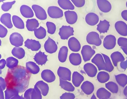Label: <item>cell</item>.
I'll use <instances>...</instances> for the list:
<instances>
[{"label":"cell","instance_id":"cell-57","mask_svg":"<svg viewBox=\"0 0 127 99\" xmlns=\"http://www.w3.org/2000/svg\"><path fill=\"white\" fill-rule=\"evenodd\" d=\"M20 99H25L22 96H20Z\"/></svg>","mask_w":127,"mask_h":99},{"label":"cell","instance_id":"cell-25","mask_svg":"<svg viewBox=\"0 0 127 99\" xmlns=\"http://www.w3.org/2000/svg\"><path fill=\"white\" fill-rule=\"evenodd\" d=\"M34 59L38 64L42 65L45 64L47 61V56L44 52L40 51L34 56Z\"/></svg>","mask_w":127,"mask_h":99},{"label":"cell","instance_id":"cell-19","mask_svg":"<svg viewBox=\"0 0 127 99\" xmlns=\"http://www.w3.org/2000/svg\"><path fill=\"white\" fill-rule=\"evenodd\" d=\"M81 88L85 94L89 95L93 92L95 87L93 84L92 82L89 81H86L82 84Z\"/></svg>","mask_w":127,"mask_h":99},{"label":"cell","instance_id":"cell-45","mask_svg":"<svg viewBox=\"0 0 127 99\" xmlns=\"http://www.w3.org/2000/svg\"><path fill=\"white\" fill-rule=\"evenodd\" d=\"M75 96L74 94L70 92H65L60 97V99H74Z\"/></svg>","mask_w":127,"mask_h":99},{"label":"cell","instance_id":"cell-13","mask_svg":"<svg viewBox=\"0 0 127 99\" xmlns=\"http://www.w3.org/2000/svg\"><path fill=\"white\" fill-rule=\"evenodd\" d=\"M97 3L99 10L103 12H108L111 9V5L108 0H97Z\"/></svg>","mask_w":127,"mask_h":99},{"label":"cell","instance_id":"cell-27","mask_svg":"<svg viewBox=\"0 0 127 99\" xmlns=\"http://www.w3.org/2000/svg\"><path fill=\"white\" fill-rule=\"evenodd\" d=\"M69 60L70 63L74 66L80 65L82 62V58L79 54L72 53L69 56Z\"/></svg>","mask_w":127,"mask_h":99},{"label":"cell","instance_id":"cell-34","mask_svg":"<svg viewBox=\"0 0 127 99\" xmlns=\"http://www.w3.org/2000/svg\"><path fill=\"white\" fill-rule=\"evenodd\" d=\"M97 97L99 99L109 98L110 96V93L104 88L101 87L99 88L96 92Z\"/></svg>","mask_w":127,"mask_h":99},{"label":"cell","instance_id":"cell-1","mask_svg":"<svg viewBox=\"0 0 127 99\" xmlns=\"http://www.w3.org/2000/svg\"><path fill=\"white\" fill-rule=\"evenodd\" d=\"M31 76L30 72L23 66L10 69L5 78L7 88L14 89L18 93L23 92L28 87Z\"/></svg>","mask_w":127,"mask_h":99},{"label":"cell","instance_id":"cell-14","mask_svg":"<svg viewBox=\"0 0 127 99\" xmlns=\"http://www.w3.org/2000/svg\"><path fill=\"white\" fill-rule=\"evenodd\" d=\"M68 45L70 50L73 52L78 51L81 49L80 43L76 38L74 37H71L69 39Z\"/></svg>","mask_w":127,"mask_h":99},{"label":"cell","instance_id":"cell-17","mask_svg":"<svg viewBox=\"0 0 127 99\" xmlns=\"http://www.w3.org/2000/svg\"><path fill=\"white\" fill-rule=\"evenodd\" d=\"M64 14L66 21L68 24H73L77 21L78 16L75 12L68 10L65 11Z\"/></svg>","mask_w":127,"mask_h":99},{"label":"cell","instance_id":"cell-12","mask_svg":"<svg viewBox=\"0 0 127 99\" xmlns=\"http://www.w3.org/2000/svg\"><path fill=\"white\" fill-rule=\"evenodd\" d=\"M115 28L117 32L123 36L127 35V25L122 21H118L115 24Z\"/></svg>","mask_w":127,"mask_h":99},{"label":"cell","instance_id":"cell-5","mask_svg":"<svg viewBox=\"0 0 127 99\" xmlns=\"http://www.w3.org/2000/svg\"><path fill=\"white\" fill-rule=\"evenodd\" d=\"M116 44V39L114 35H108L104 38L103 45L104 48L107 50H111L114 48Z\"/></svg>","mask_w":127,"mask_h":99},{"label":"cell","instance_id":"cell-20","mask_svg":"<svg viewBox=\"0 0 127 99\" xmlns=\"http://www.w3.org/2000/svg\"><path fill=\"white\" fill-rule=\"evenodd\" d=\"M34 88L39 90L43 96H46L48 92L49 87L48 85L42 81L37 82Z\"/></svg>","mask_w":127,"mask_h":99},{"label":"cell","instance_id":"cell-42","mask_svg":"<svg viewBox=\"0 0 127 99\" xmlns=\"http://www.w3.org/2000/svg\"><path fill=\"white\" fill-rule=\"evenodd\" d=\"M15 2V1H13L11 2H4L1 6L2 9L5 11H8L12 7V5Z\"/></svg>","mask_w":127,"mask_h":99},{"label":"cell","instance_id":"cell-53","mask_svg":"<svg viewBox=\"0 0 127 99\" xmlns=\"http://www.w3.org/2000/svg\"><path fill=\"white\" fill-rule=\"evenodd\" d=\"M0 99H4V96L2 90L0 89Z\"/></svg>","mask_w":127,"mask_h":99},{"label":"cell","instance_id":"cell-54","mask_svg":"<svg viewBox=\"0 0 127 99\" xmlns=\"http://www.w3.org/2000/svg\"><path fill=\"white\" fill-rule=\"evenodd\" d=\"M20 96L18 95L13 97L10 99H20Z\"/></svg>","mask_w":127,"mask_h":99},{"label":"cell","instance_id":"cell-30","mask_svg":"<svg viewBox=\"0 0 127 99\" xmlns=\"http://www.w3.org/2000/svg\"><path fill=\"white\" fill-rule=\"evenodd\" d=\"M68 50L66 46H63L60 49L58 54V58L59 61L63 63L66 61L67 56Z\"/></svg>","mask_w":127,"mask_h":99},{"label":"cell","instance_id":"cell-35","mask_svg":"<svg viewBox=\"0 0 127 99\" xmlns=\"http://www.w3.org/2000/svg\"><path fill=\"white\" fill-rule=\"evenodd\" d=\"M12 21L14 26L20 29L24 28V23L20 17L16 15H13L12 17Z\"/></svg>","mask_w":127,"mask_h":99},{"label":"cell","instance_id":"cell-24","mask_svg":"<svg viewBox=\"0 0 127 99\" xmlns=\"http://www.w3.org/2000/svg\"><path fill=\"white\" fill-rule=\"evenodd\" d=\"M110 26L109 22L106 20H100L97 25V30L100 33L107 32Z\"/></svg>","mask_w":127,"mask_h":99},{"label":"cell","instance_id":"cell-21","mask_svg":"<svg viewBox=\"0 0 127 99\" xmlns=\"http://www.w3.org/2000/svg\"><path fill=\"white\" fill-rule=\"evenodd\" d=\"M41 76L44 80L48 82H52L56 79L54 73L49 70L43 71L41 73Z\"/></svg>","mask_w":127,"mask_h":99},{"label":"cell","instance_id":"cell-22","mask_svg":"<svg viewBox=\"0 0 127 99\" xmlns=\"http://www.w3.org/2000/svg\"><path fill=\"white\" fill-rule=\"evenodd\" d=\"M83 76L77 72H74L72 74V81L74 85L76 87H79L83 81Z\"/></svg>","mask_w":127,"mask_h":99},{"label":"cell","instance_id":"cell-39","mask_svg":"<svg viewBox=\"0 0 127 99\" xmlns=\"http://www.w3.org/2000/svg\"><path fill=\"white\" fill-rule=\"evenodd\" d=\"M5 99H10L13 97L18 95V92L16 90L11 89L7 88L5 91Z\"/></svg>","mask_w":127,"mask_h":99},{"label":"cell","instance_id":"cell-15","mask_svg":"<svg viewBox=\"0 0 127 99\" xmlns=\"http://www.w3.org/2000/svg\"><path fill=\"white\" fill-rule=\"evenodd\" d=\"M84 69L87 75L91 77H95L97 72L96 67L91 63H87L84 66Z\"/></svg>","mask_w":127,"mask_h":99},{"label":"cell","instance_id":"cell-41","mask_svg":"<svg viewBox=\"0 0 127 99\" xmlns=\"http://www.w3.org/2000/svg\"><path fill=\"white\" fill-rule=\"evenodd\" d=\"M46 25L48 33L51 34H54L56 29V26L55 24L51 22H47L46 23Z\"/></svg>","mask_w":127,"mask_h":99},{"label":"cell","instance_id":"cell-23","mask_svg":"<svg viewBox=\"0 0 127 99\" xmlns=\"http://www.w3.org/2000/svg\"><path fill=\"white\" fill-rule=\"evenodd\" d=\"M20 11L22 15L25 18H29L33 16L34 13L32 10L28 5H22L20 7Z\"/></svg>","mask_w":127,"mask_h":99},{"label":"cell","instance_id":"cell-16","mask_svg":"<svg viewBox=\"0 0 127 99\" xmlns=\"http://www.w3.org/2000/svg\"><path fill=\"white\" fill-rule=\"evenodd\" d=\"M25 46L32 51H37L41 48L39 41L35 40L27 39L25 42Z\"/></svg>","mask_w":127,"mask_h":99},{"label":"cell","instance_id":"cell-10","mask_svg":"<svg viewBox=\"0 0 127 99\" xmlns=\"http://www.w3.org/2000/svg\"><path fill=\"white\" fill-rule=\"evenodd\" d=\"M44 48L46 51L51 54L55 52L58 49V46L55 42L49 37L45 42Z\"/></svg>","mask_w":127,"mask_h":99},{"label":"cell","instance_id":"cell-52","mask_svg":"<svg viewBox=\"0 0 127 99\" xmlns=\"http://www.w3.org/2000/svg\"><path fill=\"white\" fill-rule=\"evenodd\" d=\"M6 64V61L4 59H2L0 60V69H2L5 66Z\"/></svg>","mask_w":127,"mask_h":99},{"label":"cell","instance_id":"cell-47","mask_svg":"<svg viewBox=\"0 0 127 99\" xmlns=\"http://www.w3.org/2000/svg\"><path fill=\"white\" fill-rule=\"evenodd\" d=\"M75 6L78 7L84 6L85 3V1L83 0H71Z\"/></svg>","mask_w":127,"mask_h":99},{"label":"cell","instance_id":"cell-44","mask_svg":"<svg viewBox=\"0 0 127 99\" xmlns=\"http://www.w3.org/2000/svg\"><path fill=\"white\" fill-rule=\"evenodd\" d=\"M118 45L121 48H127V38L123 37H119L117 40Z\"/></svg>","mask_w":127,"mask_h":99},{"label":"cell","instance_id":"cell-29","mask_svg":"<svg viewBox=\"0 0 127 99\" xmlns=\"http://www.w3.org/2000/svg\"><path fill=\"white\" fill-rule=\"evenodd\" d=\"M59 81L60 86L64 90L69 92H73L74 90V86L68 81L59 78Z\"/></svg>","mask_w":127,"mask_h":99},{"label":"cell","instance_id":"cell-8","mask_svg":"<svg viewBox=\"0 0 127 99\" xmlns=\"http://www.w3.org/2000/svg\"><path fill=\"white\" fill-rule=\"evenodd\" d=\"M49 16L52 18H59L63 15V11L59 7L55 6H49L47 9Z\"/></svg>","mask_w":127,"mask_h":99},{"label":"cell","instance_id":"cell-7","mask_svg":"<svg viewBox=\"0 0 127 99\" xmlns=\"http://www.w3.org/2000/svg\"><path fill=\"white\" fill-rule=\"evenodd\" d=\"M9 40L12 45L16 47H19L22 45L24 40L23 37L20 33L15 32L10 35Z\"/></svg>","mask_w":127,"mask_h":99},{"label":"cell","instance_id":"cell-43","mask_svg":"<svg viewBox=\"0 0 127 99\" xmlns=\"http://www.w3.org/2000/svg\"><path fill=\"white\" fill-rule=\"evenodd\" d=\"M41 94L40 92L34 88L32 90L31 97V99H42Z\"/></svg>","mask_w":127,"mask_h":99},{"label":"cell","instance_id":"cell-51","mask_svg":"<svg viewBox=\"0 0 127 99\" xmlns=\"http://www.w3.org/2000/svg\"><path fill=\"white\" fill-rule=\"evenodd\" d=\"M121 15L124 20L127 21V10H125L123 11L121 13Z\"/></svg>","mask_w":127,"mask_h":99},{"label":"cell","instance_id":"cell-2","mask_svg":"<svg viewBox=\"0 0 127 99\" xmlns=\"http://www.w3.org/2000/svg\"><path fill=\"white\" fill-rule=\"evenodd\" d=\"M86 40L87 42L89 44L96 46H100L102 43L99 34L95 31L89 33L87 36Z\"/></svg>","mask_w":127,"mask_h":99},{"label":"cell","instance_id":"cell-26","mask_svg":"<svg viewBox=\"0 0 127 99\" xmlns=\"http://www.w3.org/2000/svg\"><path fill=\"white\" fill-rule=\"evenodd\" d=\"M1 22L7 27L11 28L13 27L11 20V15L9 13L3 14L1 16L0 18Z\"/></svg>","mask_w":127,"mask_h":99},{"label":"cell","instance_id":"cell-61","mask_svg":"<svg viewBox=\"0 0 127 99\" xmlns=\"http://www.w3.org/2000/svg\"></svg>","mask_w":127,"mask_h":99},{"label":"cell","instance_id":"cell-11","mask_svg":"<svg viewBox=\"0 0 127 99\" xmlns=\"http://www.w3.org/2000/svg\"><path fill=\"white\" fill-rule=\"evenodd\" d=\"M32 8L35 13L36 17L41 20H44L47 18V15L44 9L41 6L33 4Z\"/></svg>","mask_w":127,"mask_h":99},{"label":"cell","instance_id":"cell-3","mask_svg":"<svg viewBox=\"0 0 127 99\" xmlns=\"http://www.w3.org/2000/svg\"><path fill=\"white\" fill-rule=\"evenodd\" d=\"M95 53V51L88 45L84 46L81 50V54L84 62L90 60Z\"/></svg>","mask_w":127,"mask_h":99},{"label":"cell","instance_id":"cell-40","mask_svg":"<svg viewBox=\"0 0 127 99\" xmlns=\"http://www.w3.org/2000/svg\"><path fill=\"white\" fill-rule=\"evenodd\" d=\"M111 57L113 61H123L124 60V58L122 54L118 51L113 53L111 55Z\"/></svg>","mask_w":127,"mask_h":99},{"label":"cell","instance_id":"cell-59","mask_svg":"<svg viewBox=\"0 0 127 99\" xmlns=\"http://www.w3.org/2000/svg\"><path fill=\"white\" fill-rule=\"evenodd\" d=\"M126 5L127 7V1L126 2Z\"/></svg>","mask_w":127,"mask_h":99},{"label":"cell","instance_id":"cell-49","mask_svg":"<svg viewBox=\"0 0 127 99\" xmlns=\"http://www.w3.org/2000/svg\"><path fill=\"white\" fill-rule=\"evenodd\" d=\"M33 89L32 88H30L26 91L24 97L25 99H31V94Z\"/></svg>","mask_w":127,"mask_h":99},{"label":"cell","instance_id":"cell-38","mask_svg":"<svg viewBox=\"0 0 127 99\" xmlns=\"http://www.w3.org/2000/svg\"><path fill=\"white\" fill-rule=\"evenodd\" d=\"M6 61L7 66L10 69H12L17 67L18 63V60L12 57L8 58Z\"/></svg>","mask_w":127,"mask_h":99},{"label":"cell","instance_id":"cell-31","mask_svg":"<svg viewBox=\"0 0 127 99\" xmlns=\"http://www.w3.org/2000/svg\"><path fill=\"white\" fill-rule=\"evenodd\" d=\"M58 2L60 7L64 9L73 10L74 9V5L69 0H59Z\"/></svg>","mask_w":127,"mask_h":99},{"label":"cell","instance_id":"cell-9","mask_svg":"<svg viewBox=\"0 0 127 99\" xmlns=\"http://www.w3.org/2000/svg\"><path fill=\"white\" fill-rule=\"evenodd\" d=\"M103 58L102 55L97 53L91 60L92 62L97 66L99 70H105V65Z\"/></svg>","mask_w":127,"mask_h":99},{"label":"cell","instance_id":"cell-58","mask_svg":"<svg viewBox=\"0 0 127 99\" xmlns=\"http://www.w3.org/2000/svg\"><path fill=\"white\" fill-rule=\"evenodd\" d=\"M109 99V98H105L102 99Z\"/></svg>","mask_w":127,"mask_h":99},{"label":"cell","instance_id":"cell-4","mask_svg":"<svg viewBox=\"0 0 127 99\" xmlns=\"http://www.w3.org/2000/svg\"><path fill=\"white\" fill-rule=\"evenodd\" d=\"M74 32L72 27L70 26L63 25L60 28L59 34L62 39L65 40L73 35Z\"/></svg>","mask_w":127,"mask_h":99},{"label":"cell","instance_id":"cell-60","mask_svg":"<svg viewBox=\"0 0 127 99\" xmlns=\"http://www.w3.org/2000/svg\"></svg>","mask_w":127,"mask_h":99},{"label":"cell","instance_id":"cell-37","mask_svg":"<svg viewBox=\"0 0 127 99\" xmlns=\"http://www.w3.org/2000/svg\"><path fill=\"white\" fill-rule=\"evenodd\" d=\"M97 78L99 82L104 83L108 80L109 75L106 72L104 71L100 72L97 74Z\"/></svg>","mask_w":127,"mask_h":99},{"label":"cell","instance_id":"cell-28","mask_svg":"<svg viewBox=\"0 0 127 99\" xmlns=\"http://www.w3.org/2000/svg\"><path fill=\"white\" fill-rule=\"evenodd\" d=\"M39 24L36 19H28L26 22V27L27 29L30 31H34L38 27Z\"/></svg>","mask_w":127,"mask_h":99},{"label":"cell","instance_id":"cell-36","mask_svg":"<svg viewBox=\"0 0 127 99\" xmlns=\"http://www.w3.org/2000/svg\"><path fill=\"white\" fill-rule=\"evenodd\" d=\"M35 36L38 39H42L44 38L46 35V31L45 29L42 26L36 29L34 31Z\"/></svg>","mask_w":127,"mask_h":99},{"label":"cell","instance_id":"cell-18","mask_svg":"<svg viewBox=\"0 0 127 99\" xmlns=\"http://www.w3.org/2000/svg\"><path fill=\"white\" fill-rule=\"evenodd\" d=\"M85 20L86 23L88 25L91 26H94L98 23L99 21V18L98 16L96 14L90 12L86 15Z\"/></svg>","mask_w":127,"mask_h":99},{"label":"cell","instance_id":"cell-32","mask_svg":"<svg viewBox=\"0 0 127 99\" xmlns=\"http://www.w3.org/2000/svg\"><path fill=\"white\" fill-rule=\"evenodd\" d=\"M26 68L30 73L36 74L38 73L40 70L39 67L33 62H29L26 63Z\"/></svg>","mask_w":127,"mask_h":99},{"label":"cell","instance_id":"cell-50","mask_svg":"<svg viewBox=\"0 0 127 99\" xmlns=\"http://www.w3.org/2000/svg\"><path fill=\"white\" fill-rule=\"evenodd\" d=\"M5 82L2 77H0V88L2 90H4L5 89L6 86V83Z\"/></svg>","mask_w":127,"mask_h":99},{"label":"cell","instance_id":"cell-55","mask_svg":"<svg viewBox=\"0 0 127 99\" xmlns=\"http://www.w3.org/2000/svg\"><path fill=\"white\" fill-rule=\"evenodd\" d=\"M124 52L127 55V48H121Z\"/></svg>","mask_w":127,"mask_h":99},{"label":"cell","instance_id":"cell-48","mask_svg":"<svg viewBox=\"0 0 127 99\" xmlns=\"http://www.w3.org/2000/svg\"><path fill=\"white\" fill-rule=\"evenodd\" d=\"M7 33V29L1 24L0 25V37L3 38L5 37Z\"/></svg>","mask_w":127,"mask_h":99},{"label":"cell","instance_id":"cell-46","mask_svg":"<svg viewBox=\"0 0 127 99\" xmlns=\"http://www.w3.org/2000/svg\"><path fill=\"white\" fill-rule=\"evenodd\" d=\"M105 61V70L108 71L110 70V60L109 57L107 55L102 53Z\"/></svg>","mask_w":127,"mask_h":99},{"label":"cell","instance_id":"cell-33","mask_svg":"<svg viewBox=\"0 0 127 99\" xmlns=\"http://www.w3.org/2000/svg\"><path fill=\"white\" fill-rule=\"evenodd\" d=\"M12 53L16 57L21 59L24 56L25 52L23 48L19 47H15L13 49Z\"/></svg>","mask_w":127,"mask_h":99},{"label":"cell","instance_id":"cell-6","mask_svg":"<svg viewBox=\"0 0 127 99\" xmlns=\"http://www.w3.org/2000/svg\"><path fill=\"white\" fill-rule=\"evenodd\" d=\"M57 74L60 79L68 81L71 80V72L67 68L59 67L57 70Z\"/></svg>","mask_w":127,"mask_h":99},{"label":"cell","instance_id":"cell-56","mask_svg":"<svg viewBox=\"0 0 127 99\" xmlns=\"http://www.w3.org/2000/svg\"><path fill=\"white\" fill-rule=\"evenodd\" d=\"M91 99H97V98L95 95L93 94L92 96Z\"/></svg>","mask_w":127,"mask_h":99}]
</instances>
